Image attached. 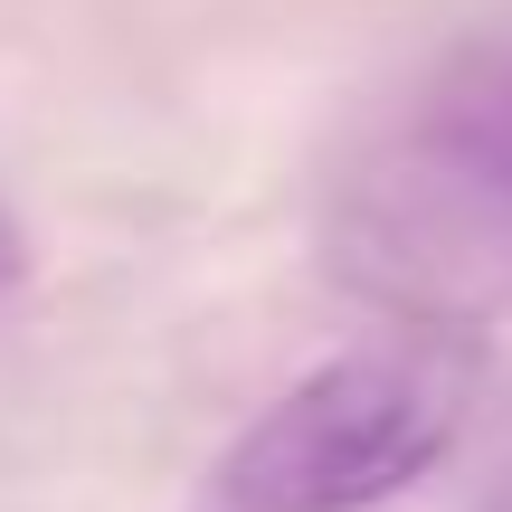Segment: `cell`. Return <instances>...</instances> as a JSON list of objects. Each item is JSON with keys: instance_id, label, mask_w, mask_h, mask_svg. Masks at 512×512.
<instances>
[{"instance_id": "obj_3", "label": "cell", "mask_w": 512, "mask_h": 512, "mask_svg": "<svg viewBox=\"0 0 512 512\" xmlns=\"http://www.w3.org/2000/svg\"><path fill=\"white\" fill-rule=\"evenodd\" d=\"M19 275V238H10V219H0V285Z\"/></svg>"}, {"instance_id": "obj_4", "label": "cell", "mask_w": 512, "mask_h": 512, "mask_svg": "<svg viewBox=\"0 0 512 512\" xmlns=\"http://www.w3.org/2000/svg\"><path fill=\"white\" fill-rule=\"evenodd\" d=\"M475 512H512V465H503V484H494V494H484Z\"/></svg>"}, {"instance_id": "obj_2", "label": "cell", "mask_w": 512, "mask_h": 512, "mask_svg": "<svg viewBox=\"0 0 512 512\" xmlns=\"http://www.w3.org/2000/svg\"><path fill=\"white\" fill-rule=\"evenodd\" d=\"M465 427L456 332L342 351L275 389L219 456V512H380L427 484Z\"/></svg>"}, {"instance_id": "obj_1", "label": "cell", "mask_w": 512, "mask_h": 512, "mask_svg": "<svg viewBox=\"0 0 512 512\" xmlns=\"http://www.w3.org/2000/svg\"><path fill=\"white\" fill-rule=\"evenodd\" d=\"M323 266L408 332L465 342L512 313V10L465 29L342 162Z\"/></svg>"}]
</instances>
